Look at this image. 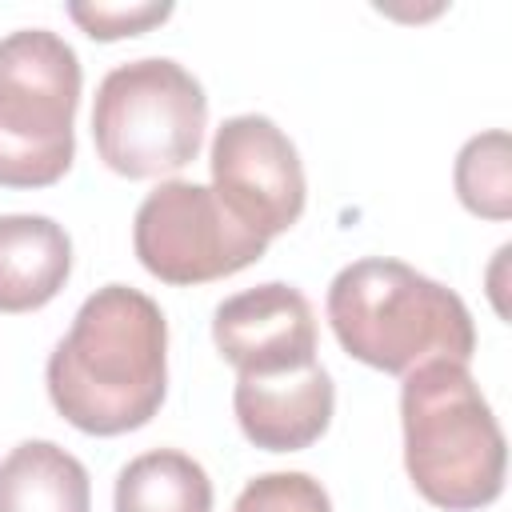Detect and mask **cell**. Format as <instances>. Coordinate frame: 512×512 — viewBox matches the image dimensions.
<instances>
[{
	"mask_svg": "<svg viewBox=\"0 0 512 512\" xmlns=\"http://www.w3.org/2000/svg\"><path fill=\"white\" fill-rule=\"evenodd\" d=\"M44 380L52 408L88 436L144 428L168 396V320L160 304L128 284L96 288L52 348Z\"/></svg>",
	"mask_w": 512,
	"mask_h": 512,
	"instance_id": "1",
	"label": "cell"
},
{
	"mask_svg": "<svg viewBox=\"0 0 512 512\" xmlns=\"http://www.w3.org/2000/svg\"><path fill=\"white\" fill-rule=\"evenodd\" d=\"M324 308L340 348L388 376H408L432 360L468 364L476 352L468 304L404 260L364 256L340 268Z\"/></svg>",
	"mask_w": 512,
	"mask_h": 512,
	"instance_id": "2",
	"label": "cell"
},
{
	"mask_svg": "<svg viewBox=\"0 0 512 512\" xmlns=\"http://www.w3.org/2000/svg\"><path fill=\"white\" fill-rule=\"evenodd\" d=\"M400 424L408 480L428 504L476 512L504 492L508 444L468 364L412 368L400 388Z\"/></svg>",
	"mask_w": 512,
	"mask_h": 512,
	"instance_id": "3",
	"label": "cell"
},
{
	"mask_svg": "<svg viewBox=\"0 0 512 512\" xmlns=\"http://www.w3.org/2000/svg\"><path fill=\"white\" fill-rule=\"evenodd\" d=\"M80 84V56L64 36H0V188H48L72 168Z\"/></svg>",
	"mask_w": 512,
	"mask_h": 512,
	"instance_id": "4",
	"label": "cell"
},
{
	"mask_svg": "<svg viewBox=\"0 0 512 512\" xmlns=\"http://www.w3.org/2000/svg\"><path fill=\"white\" fill-rule=\"evenodd\" d=\"M204 124L208 96L200 80L168 56L116 64L96 88V152L112 172L128 180H148L192 164L204 140Z\"/></svg>",
	"mask_w": 512,
	"mask_h": 512,
	"instance_id": "5",
	"label": "cell"
},
{
	"mask_svg": "<svg viewBox=\"0 0 512 512\" xmlns=\"http://www.w3.org/2000/svg\"><path fill=\"white\" fill-rule=\"evenodd\" d=\"M136 260L164 284H208L244 272L268 252V240L248 232L208 184L164 180L132 220Z\"/></svg>",
	"mask_w": 512,
	"mask_h": 512,
	"instance_id": "6",
	"label": "cell"
},
{
	"mask_svg": "<svg viewBox=\"0 0 512 512\" xmlns=\"http://www.w3.org/2000/svg\"><path fill=\"white\" fill-rule=\"evenodd\" d=\"M212 192L256 236L288 232L308 200V180L296 144L276 120L244 112L228 116L212 136Z\"/></svg>",
	"mask_w": 512,
	"mask_h": 512,
	"instance_id": "7",
	"label": "cell"
},
{
	"mask_svg": "<svg viewBox=\"0 0 512 512\" xmlns=\"http://www.w3.org/2000/svg\"><path fill=\"white\" fill-rule=\"evenodd\" d=\"M212 340L240 376H280L316 364V316L300 288L268 280L212 312Z\"/></svg>",
	"mask_w": 512,
	"mask_h": 512,
	"instance_id": "8",
	"label": "cell"
},
{
	"mask_svg": "<svg viewBox=\"0 0 512 512\" xmlns=\"http://www.w3.org/2000/svg\"><path fill=\"white\" fill-rule=\"evenodd\" d=\"M232 408L240 432L256 448L300 452L328 432L336 408V384L320 364L280 376H236Z\"/></svg>",
	"mask_w": 512,
	"mask_h": 512,
	"instance_id": "9",
	"label": "cell"
},
{
	"mask_svg": "<svg viewBox=\"0 0 512 512\" xmlns=\"http://www.w3.org/2000/svg\"><path fill=\"white\" fill-rule=\"evenodd\" d=\"M72 240L64 224L36 212L0 216V312H36L68 284Z\"/></svg>",
	"mask_w": 512,
	"mask_h": 512,
	"instance_id": "10",
	"label": "cell"
},
{
	"mask_svg": "<svg viewBox=\"0 0 512 512\" xmlns=\"http://www.w3.org/2000/svg\"><path fill=\"white\" fill-rule=\"evenodd\" d=\"M0 512H92L88 468L52 440H24L0 460Z\"/></svg>",
	"mask_w": 512,
	"mask_h": 512,
	"instance_id": "11",
	"label": "cell"
},
{
	"mask_svg": "<svg viewBox=\"0 0 512 512\" xmlns=\"http://www.w3.org/2000/svg\"><path fill=\"white\" fill-rule=\"evenodd\" d=\"M116 512H212V480L180 448H152L116 472Z\"/></svg>",
	"mask_w": 512,
	"mask_h": 512,
	"instance_id": "12",
	"label": "cell"
},
{
	"mask_svg": "<svg viewBox=\"0 0 512 512\" xmlns=\"http://www.w3.org/2000/svg\"><path fill=\"white\" fill-rule=\"evenodd\" d=\"M456 196L472 216L508 220L512 216V144L504 128L472 136L452 168Z\"/></svg>",
	"mask_w": 512,
	"mask_h": 512,
	"instance_id": "13",
	"label": "cell"
},
{
	"mask_svg": "<svg viewBox=\"0 0 512 512\" xmlns=\"http://www.w3.org/2000/svg\"><path fill=\"white\" fill-rule=\"evenodd\" d=\"M232 512H332V500L308 472H264L244 484Z\"/></svg>",
	"mask_w": 512,
	"mask_h": 512,
	"instance_id": "14",
	"label": "cell"
},
{
	"mask_svg": "<svg viewBox=\"0 0 512 512\" xmlns=\"http://www.w3.org/2000/svg\"><path fill=\"white\" fill-rule=\"evenodd\" d=\"M68 16L92 40H124L164 24L172 16V4H68Z\"/></svg>",
	"mask_w": 512,
	"mask_h": 512,
	"instance_id": "15",
	"label": "cell"
}]
</instances>
